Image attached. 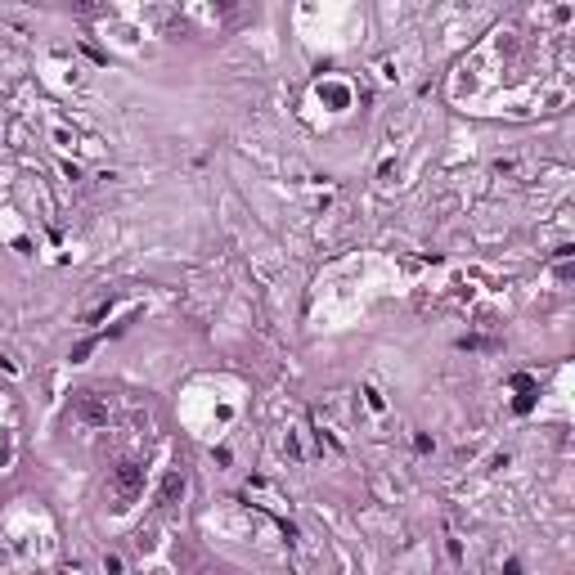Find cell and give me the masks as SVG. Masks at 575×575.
Returning <instances> with one entry per match:
<instances>
[{
    "label": "cell",
    "instance_id": "obj_1",
    "mask_svg": "<svg viewBox=\"0 0 575 575\" xmlns=\"http://www.w3.org/2000/svg\"><path fill=\"white\" fill-rule=\"evenodd\" d=\"M112 490H117V499L121 504H131L135 494H140V468H117V481H112Z\"/></svg>",
    "mask_w": 575,
    "mask_h": 575
}]
</instances>
